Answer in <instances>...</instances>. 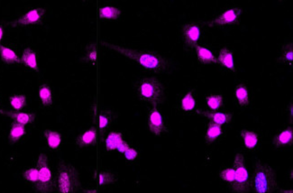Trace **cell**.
I'll use <instances>...</instances> for the list:
<instances>
[{
  "label": "cell",
  "mask_w": 293,
  "mask_h": 193,
  "mask_svg": "<svg viewBox=\"0 0 293 193\" xmlns=\"http://www.w3.org/2000/svg\"><path fill=\"white\" fill-rule=\"evenodd\" d=\"M103 45L120 55H124V57L139 65L142 69L150 72L163 73L169 69V60L163 55H159L158 53L152 51L129 49L108 42H103Z\"/></svg>",
  "instance_id": "cell-1"
},
{
  "label": "cell",
  "mask_w": 293,
  "mask_h": 193,
  "mask_svg": "<svg viewBox=\"0 0 293 193\" xmlns=\"http://www.w3.org/2000/svg\"><path fill=\"white\" fill-rule=\"evenodd\" d=\"M250 188L256 193H271L277 191L278 184L273 167L258 161L252 176H250Z\"/></svg>",
  "instance_id": "cell-2"
},
{
  "label": "cell",
  "mask_w": 293,
  "mask_h": 193,
  "mask_svg": "<svg viewBox=\"0 0 293 193\" xmlns=\"http://www.w3.org/2000/svg\"><path fill=\"white\" fill-rule=\"evenodd\" d=\"M136 92L140 100L153 107H158L165 99L164 85L155 77H146L136 83Z\"/></svg>",
  "instance_id": "cell-3"
},
{
  "label": "cell",
  "mask_w": 293,
  "mask_h": 193,
  "mask_svg": "<svg viewBox=\"0 0 293 193\" xmlns=\"http://www.w3.org/2000/svg\"><path fill=\"white\" fill-rule=\"evenodd\" d=\"M59 193H72L80 190V174L72 164L61 161L57 170Z\"/></svg>",
  "instance_id": "cell-4"
},
{
  "label": "cell",
  "mask_w": 293,
  "mask_h": 193,
  "mask_svg": "<svg viewBox=\"0 0 293 193\" xmlns=\"http://www.w3.org/2000/svg\"><path fill=\"white\" fill-rule=\"evenodd\" d=\"M233 167L234 169V181L229 188L234 193H248L250 176L243 154H235Z\"/></svg>",
  "instance_id": "cell-5"
},
{
  "label": "cell",
  "mask_w": 293,
  "mask_h": 193,
  "mask_svg": "<svg viewBox=\"0 0 293 193\" xmlns=\"http://www.w3.org/2000/svg\"><path fill=\"white\" fill-rule=\"evenodd\" d=\"M36 168L38 170L39 180L36 185V191L42 193H52L55 188V179L49 165L48 157L45 154H41L37 159Z\"/></svg>",
  "instance_id": "cell-6"
},
{
  "label": "cell",
  "mask_w": 293,
  "mask_h": 193,
  "mask_svg": "<svg viewBox=\"0 0 293 193\" xmlns=\"http://www.w3.org/2000/svg\"><path fill=\"white\" fill-rule=\"evenodd\" d=\"M181 34L185 48L191 50L198 45L202 34V25L199 22L185 23L181 27Z\"/></svg>",
  "instance_id": "cell-7"
},
{
  "label": "cell",
  "mask_w": 293,
  "mask_h": 193,
  "mask_svg": "<svg viewBox=\"0 0 293 193\" xmlns=\"http://www.w3.org/2000/svg\"><path fill=\"white\" fill-rule=\"evenodd\" d=\"M242 15V10L238 7H230L225 10L221 15L217 16L215 19L206 23L209 27H227L230 25H237L240 23V18Z\"/></svg>",
  "instance_id": "cell-8"
},
{
  "label": "cell",
  "mask_w": 293,
  "mask_h": 193,
  "mask_svg": "<svg viewBox=\"0 0 293 193\" xmlns=\"http://www.w3.org/2000/svg\"><path fill=\"white\" fill-rule=\"evenodd\" d=\"M45 14L46 12L43 7L33 8L21 15L18 19L7 23V25L10 27H24L28 25H40L45 19Z\"/></svg>",
  "instance_id": "cell-9"
},
{
  "label": "cell",
  "mask_w": 293,
  "mask_h": 193,
  "mask_svg": "<svg viewBox=\"0 0 293 193\" xmlns=\"http://www.w3.org/2000/svg\"><path fill=\"white\" fill-rule=\"evenodd\" d=\"M148 128L154 136L159 137L168 133V128L157 107H153L148 112Z\"/></svg>",
  "instance_id": "cell-10"
},
{
  "label": "cell",
  "mask_w": 293,
  "mask_h": 193,
  "mask_svg": "<svg viewBox=\"0 0 293 193\" xmlns=\"http://www.w3.org/2000/svg\"><path fill=\"white\" fill-rule=\"evenodd\" d=\"M195 112H196V114L209 119V122L220 125V126H227L229 123H231L233 120V115L229 112H226V111H223V112L202 111L199 109H196Z\"/></svg>",
  "instance_id": "cell-11"
},
{
  "label": "cell",
  "mask_w": 293,
  "mask_h": 193,
  "mask_svg": "<svg viewBox=\"0 0 293 193\" xmlns=\"http://www.w3.org/2000/svg\"><path fill=\"white\" fill-rule=\"evenodd\" d=\"M225 133L226 131L223 126L209 122L205 132V143L208 145L217 143L223 138Z\"/></svg>",
  "instance_id": "cell-12"
},
{
  "label": "cell",
  "mask_w": 293,
  "mask_h": 193,
  "mask_svg": "<svg viewBox=\"0 0 293 193\" xmlns=\"http://www.w3.org/2000/svg\"><path fill=\"white\" fill-rule=\"evenodd\" d=\"M293 144V129L287 128L280 131L273 138V146L274 148L290 147Z\"/></svg>",
  "instance_id": "cell-13"
},
{
  "label": "cell",
  "mask_w": 293,
  "mask_h": 193,
  "mask_svg": "<svg viewBox=\"0 0 293 193\" xmlns=\"http://www.w3.org/2000/svg\"><path fill=\"white\" fill-rule=\"evenodd\" d=\"M179 109L183 112H192L197 109V89H190L181 95L179 100Z\"/></svg>",
  "instance_id": "cell-14"
},
{
  "label": "cell",
  "mask_w": 293,
  "mask_h": 193,
  "mask_svg": "<svg viewBox=\"0 0 293 193\" xmlns=\"http://www.w3.org/2000/svg\"><path fill=\"white\" fill-rule=\"evenodd\" d=\"M98 140V130L96 128H91L84 131L76 139V145L80 148H87L94 146Z\"/></svg>",
  "instance_id": "cell-15"
},
{
  "label": "cell",
  "mask_w": 293,
  "mask_h": 193,
  "mask_svg": "<svg viewBox=\"0 0 293 193\" xmlns=\"http://www.w3.org/2000/svg\"><path fill=\"white\" fill-rule=\"evenodd\" d=\"M240 136L242 138L243 146L248 151H254L258 148L260 145V135L255 131L251 130H241Z\"/></svg>",
  "instance_id": "cell-16"
},
{
  "label": "cell",
  "mask_w": 293,
  "mask_h": 193,
  "mask_svg": "<svg viewBox=\"0 0 293 193\" xmlns=\"http://www.w3.org/2000/svg\"><path fill=\"white\" fill-rule=\"evenodd\" d=\"M0 114L7 116L14 122L25 125V126L34 123L35 120V115L32 112H26V111L25 112H11V111L0 110Z\"/></svg>",
  "instance_id": "cell-17"
},
{
  "label": "cell",
  "mask_w": 293,
  "mask_h": 193,
  "mask_svg": "<svg viewBox=\"0 0 293 193\" xmlns=\"http://www.w3.org/2000/svg\"><path fill=\"white\" fill-rule=\"evenodd\" d=\"M195 50H196V55H197V58H198L199 64L206 65L217 64H218L217 57L206 46L197 45L195 46Z\"/></svg>",
  "instance_id": "cell-18"
},
{
  "label": "cell",
  "mask_w": 293,
  "mask_h": 193,
  "mask_svg": "<svg viewBox=\"0 0 293 193\" xmlns=\"http://www.w3.org/2000/svg\"><path fill=\"white\" fill-rule=\"evenodd\" d=\"M21 64L26 66L27 68L33 69L35 71H39V65L37 61V54L35 50L32 48H25L21 55Z\"/></svg>",
  "instance_id": "cell-19"
},
{
  "label": "cell",
  "mask_w": 293,
  "mask_h": 193,
  "mask_svg": "<svg viewBox=\"0 0 293 193\" xmlns=\"http://www.w3.org/2000/svg\"><path fill=\"white\" fill-rule=\"evenodd\" d=\"M116 115L114 111L111 109H103L99 115V130L101 135L106 133V131L110 129L111 125L113 124Z\"/></svg>",
  "instance_id": "cell-20"
},
{
  "label": "cell",
  "mask_w": 293,
  "mask_h": 193,
  "mask_svg": "<svg viewBox=\"0 0 293 193\" xmlns=\"http://www.w3.org/2000/svg\"><path fill=\"white\" fill-rule=\"evenodd\" d=\"M217 59H218V64L223 66L224 68L229 69L230 71H233V72L236 70L235 66H234V62L233 51L229 50L227 47H224L220 50L219 57Z\"/></svg>",
  "instance_id": "cell-21"
},
{
  "label": "cell",
  "mask_w": 293,
  "mask_h": 193,
  "mask_svg": "<svg viewBox=\"0 0 293 193\" xmlns=\"http://www.w3.org/2000/svg\"><path fill=\"white\" fill-rule=\"evenodd\" d=\"M0 57L1 61L6 64H21L20 57L17 53L8 45H0Z\"/></svg>",
  "instance_id": "cell-22"
},
{
  "label": "cell",
  "mask_w": 293,
  "mask_h": 193,
  "mask_svg": "<svg viewBox=\"0 0 293 193\" xmlns=\"http://www.w3.org/2000/svg\"><path fill=\"white\" fill-rule=\"evenodd\" d=\"M234 99L236 105L241 109L247 108L249 106V92L247 86L243 83L236 85L234 88Z\"/></svg>",
  "instance_id": "cell-23"
},
{
  "label": "cell",
  "mask_w": 293,
  "mask_h": 193,
  "mask_svg": "<svg viewBox=\"0 0 293 193\" xmlns=\"http://www.w3.org/2000/svg\"><path fill=\"white\" fill-rule=\"evenodd\" d=\"M44 135L49 149L57 150L60 148V145L62 144V136L59 132L53 129H46L44 131Z\"/></svg>",
  "instance_id": "cell-24"
},
{
  "label": "cell",
  "mask_w": 293,
  "mask_h": 193,
  "mask_svg": "<svg viewBox=\"0 0 293 193\" xmlns=\"http://www.w3.org/2000/svg\"><path fill=\"white\" fill-rule=\"evenodd\" d=\"M26 134V129L25 125L19 124L14 122L11 124L10 132H9V143L11 144L17 143L19 140L23 138Z\"/></svg>",
  "instance_id": "cell-25"
},
{
  "label": "cell",
  "mask_w": 293,
  "mask_h": 193,
  "mask_svg": "<svg viewBox=\"0 0 293 193\" xmlns=\"http://www.w3.org/2000/svg\"><path fill=\"white\" fill-rule=\"evenodd\" d=\"M124 140V135L123 133L120 131H113L110 132V134H108L106 141H105V145H106V149L107 151L111 152L117 150L118 144Z\"/></svg>",
  "instance_id": "cell-26"
},
{
  "label": "cell",
  "mask_w": 293,
  "mask_h": 193,
  "mask_svg": "<svg viewBox=\"0 0 293 193\" xmlns=\"http://www.w3.org/2000/svg\"><path fill=\"white\" fill-rule=\"evenodd\" d=\"M39 99L41 104L45 108H51L54 104V97L50 86L47 84H42L39 88Z\"/></svg>",
  "instance_id": "cell-27"
},
{
  "label": "cell",
  "mask_w": 293,
  "mask_h": 193,
  "mask_svg": "<svg viewBox=\"0 0 293 193\" xmlns=\"http://www.w3.org/2000/svg\"><path fill=\"white\" fill-rule=\"evenodd\" d=\"M293 44L287 43L283 45L282 51L278 57V63L293 66Z\"/></svg>",
  "instance_id": "cell-28"
},
{
  "label": "cell",
  "mask_w": 293,
  "mask_h": 193,
  "mask_svg": "<svg viewBox=\"0 0 293 193\" xmlns=\"http://www.w3.org/2000/svg\"><path fill=\"white\" fill-rule=\"evenodd\" d=\"M206 106L211 111H219L225 106V99L220 94H209L206 98Z\"/></svg>",
  "instance_id": "cell-29"
},
{
  "label": "cell",
  "mask_w": 293,
  "mask_h": 193,
  "mask_svg": "<svg viewBox=\"0 0 293 193\" xmlns=\"http://www.w3.org/2000/svg\"><path fill=\"white\" fill-rule=\"evenodd\" d=\"M121 16V11L117 7L112 5H107L100 7V17L101 19L110 20V21H117Z\"/></svg>",
  "instance_id": "cell-30"
},
{
  "label": "cell",
  "mask_w": 293,
  "mask_h": 193,
  "mask_svg": "<svg viewBox=\"0 0 293 193\" xmlns=\"http://www.w3.org/2000/svg\"><path fill=\"white\" fill-rule=\"evenodd\" d=\"M10 105L15 110H22L27 105V98L25 95L13 94L9 97Z\"/></svg>",
  "instance_id": "cell-31"
},
{
  "label": "cell",
  "mask_w": 293,
  "mask_h": 193,
  "mask_svg": "<svg viewBox=\"0 0 293 193\" xmlns=\"http://www.w3.org/2000/svg\"><path fill=\"white\" fill-rule=\"evenodd\" d=\"M99 184L100 186H106L110 184H115L117 181V177L115 174L110 172H101L99 174Z\"/></svg>",
  "instance_id": "cell-32"
},
{
  "label": "cell",
  "mask_w": 293,
  "mask_h": 193,
  "mask_svg": "<svg viewBox=\"0 0 293 193\" xmlns=\"http://www.w3.org/2000/svg\"><path fill=\"white\" fill-rule=\"evenodd\" d=\"M23 177L27 183L32 184L34 187H36L39 180V174L37 168H29L25 170L23 174Z\"/></svg>",
  "instance_id": "cell-33"
},
{
  "label": "cell",
  "mask_w": 293,
  "mask_h": 193,
  "mask_svg": "<svg viewBox=\"0 0 293 193\" xmlns=\"http://www.w3.org/2000/svg\"><path fill=\"white\" fill-rule=\"evenodd\" d=\"M219 178L221 179L224 182L228 183L229 187L233 184L234 181V169L232 167H226L222 169L219 173Z\"/></svg>",
  "instance_id": "cell-34"
},
{
  "label": "cell",
  "mask_w": 293,
  "mask_h": 193,
  "mask_svg": "<svg viewBox=\"0 0 293 193\" xmlns=\"http://www.w3.org/2000/svg\"><path fill=\"white\" fill-rule=\"evenodd\" d=\"M85 60H86L85 62L95 64L96 60H97V46H96L95 44H91V45H88V47H87V55H86Z\"/></svg>",
  "instance_id": "cell-35"
},
{
  "label": "cell",
  "mask_w": 293,
  "mask_h": 193,
  "mask_svg": "<svg viewBox=\"0 0 293 193\" xmlns=\"http://www.w3.org/2000/svg\"><path fill=\"white\" fill-rule=\"evenodd\" d=\"M124 158L126 159L127 161H129V162H134V161H136L137 158H138L139 154H138L137 150H135V149L133 148V147H130L129 146L128 148L124 151Z\"/></svg>",
  "instance_id": "cell-36"
},
{
  "label": "cell",
  "mask_w": 293,
  "mask_h": 193,
  "mask_svg": "<svg viewBox=\"0 0 293 193\" xmlns=\"http://www.w3.org/2000/svg\"><path fill=\"white\" fill-rule=\"evenodd\" d=\"M129 147V144H127L124 140H123L119 144H118V146H117V150L121 153V154H124V151L126 150V149Z\"/></svg>",
  "instance_id": "cell-37"
},
{
  "label": "cell",
  "mask_w": 293,
  "mask_h": 193,
  "mask_svg": "<svg viewBox=\"0 0 293 193\" xmlns=\"http://www.w3.org/2000/svg\"><path fill=\"white\" fill-rule=\"evenodd\" d=\"M288 114L290 115V119H291V123H293V99L291 100L290 104L288 106Z\"/></svg>",
  "instance_id": "cell-38"
},
{
  "label": "cell",
  "mask_w": 293,
  "mask_h": 193,
  "mask_svg": "<svg viewBox=\"0 0 293 193\" xmlns=\"http://www.w3.org/2000/svg\"><path fill=\"white\" fill-rule=\"evenodd\" d=\"M3 38H4V27H3L2 24L0 23V44H1Z\"/></svg>",
  "instance_id": "cell-39"
},
{
  "label": "cell",
  "mask_w": 293,
  "mask_h": 193,
  "mask_svg": "<svg viewBox=\"0 0 293 193\" xmlns=\"http://www.w3.org/2000/svg\"><path fill=\"white\" fill-rule=\"evenodd\" d=\"M84 193H98L96 190H85Z\"/></svg>",
  "instance_id": "cell-40"
},
{
  "label": "cell",
  "mask_w": 293,
  "mask_h": 193,
  "mask_svg": "<svg viewBox=\"0 0 293 193\" xmlns=\"http://www.w3.org/2000/svg\"><path fill=\"white\" fill-rule=\"evenodd\" d=\"M281 193H293V191H292V190H290V191H288V190H282V191H281Z\"/></svg>",
  "instance_id": "cell-41"
}]
</instances>
